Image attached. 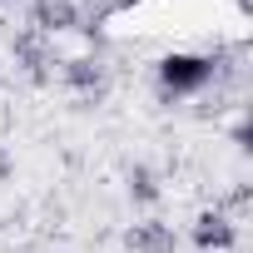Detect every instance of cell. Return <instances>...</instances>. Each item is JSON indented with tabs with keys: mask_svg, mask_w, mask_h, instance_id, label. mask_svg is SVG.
<instances>
[{
	"mask_svg": "<svg viewBox=\"0 0 253 253\" xmlns=\"http://www.w3.org/2000/svg\"><path fill=\"white\" fill-rule=\"evenodd\" d=\"M213 80V60L209 55H189V50H174L159 60V84L169 94H194Z\"/></svg>",
	"mask_w": 253,
	"mask_h": 253,
	"instance_id": "1",
	"label": "cell"
},
{
	"mask_svg": "<svg viewBox=\"0 0 253 253\" xmlns=\"http://www.w3.org/2000/svg\"><path fill=\"white\" fill-rule=\"evenodd\" d=\"M194 243H199V253H228L238 243V223L223 209H204L194 218Z\"/></svg>",
	"mask_w": 253,
	"mask_h": 253,
	"instance_id": "2",
	"label": "cell"
},
{
	"mask_svg": "<svg viewBox=\"0 0 253 253\" xmlns=\"http://www.w3.org/2000/svg\"><path fill=\"white\" fill-rule=\"evenodd\" d=\"M124 248H129V253H174L179 238H174L169 223L144 218V223H129V228H124Z\"/></svg>",
	"mask_w": 253,
	"mask_h": 253,
	"instance_id": "3",
	"label": "cell"
},
{
	"mask_svg": "<svg viewBox=\"0 0 253 253\" xmlns=\"http://www.w3.org/2000/svg\"><path fill=\"white\" fill-rule=\"evenodd\" d=\"M45 40H50V35H45V30H35V25H30V30H20V35L10 40L15 60L25 65V75H30L35 84H45V75H50V70H45V65H50V45H45Z\"/></svg>",
	"mask_w": 253,
	"mask_h": 253,
	"instance_id": "4",
	"label": "cell"
},
{
	"mask_svg": "<svg viewBox=\"0 0 253 253\" xmlns=\"http://www.w3.org/2000/svg\"><path fill=\"white\" fill-rule=\"evenodd\" d=\"M35 30H45V35L80 30V5L75 0H35Z\"/></svg>",
	"mask_w": 253,
	"mask_h": 253,
	"instance_id": "5",
	"label": "cell"
},
{
	"mask_svg": "<svg viewBox=\"0 0 253 253\" xmlns=\"http://www.w3.org/2000/svg\"><path fill=\"white\" fill-rule=\"evenodd\" d=\"M65 84L70 89H84V94H99L104 89V70H99V60H89V55H80V60H65Z\"/></svg>",
	"mask_w": 253,
	"mask_h": 253,
	"instance_id": "6",
	"label": "cell"
},
{
	"mask_svg": "<svg viewBox=\"0 0 253 253\" xmlns=\"http://www.w3.org/2000/svg\"><path fill=\"white\" fill-rule=\"evenodd\" d=\"M124 184H129V199H134V204H159V194H164L149 164H134L129 174H124Z\"/></svg>",
	"mask_w": 253,
	"mask_h": 253,
	"instance_id": "7",
	"label": "cell"
},
{
	"mask_svg": "<svg viewBox=\"0 0 253 253\" xmlns=\"http://www.w3.org/2000/svg\"><path fill=\"white\" fill-rule=\"evenodd\" d=\"M10 174H15V159H10L5 144H0V184H10Z\"/></svg>",
	"mask_w": 253,
	"mask_h": 253,
	"instance_id": "8",
	"label": "cell"
}]
</instances>
